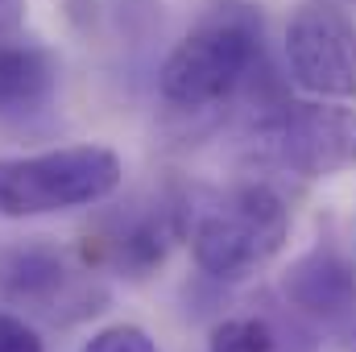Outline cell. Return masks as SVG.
<instances>
[{
    "mask_svg": "<svg viewBox=\"0 0 356 352\" xmlns=\"http://www.w3.org/2000/svg\"><path fill=\"white\" fill-rule=\"evenodd\" d=\"M290 237V211L266 182H245L199 207L191 224V257L220 282H241L266 269Z\"/></svg>",
    "mask_w": 356,
    "mask_h": 352,
    "instance_id": "cell-1",
    "label": "cell"
},
{
    "mask_svg": "<svg viewBox=\"0 0 356 352\" xmlns=\"http://www.w3.org/2000/svg\"><path fill=\"white\" fill-rule=\"evenodd\" d=\"M261 38L249 13H216L199 21L162 63L158 88L175 108H211L253 79Z\"/></svg>",
    "mask_w": 356,
    "mask_h": 352,
    "instance_id": "cell-2",
    "label": "cell"
},
{
    "mask_svg": "<svg viewBox=\"0 0 356 352\" xmlns=\"http://www.w3.org/2000/svg\"><path fill=\"white\" fill-rule=\"evenodd\" d=\"M120 158L104 145H63L29 158H0V216L29 220L108 199L120 186Z\"/></svg>",
    "mask_w": 356,
    "mask_h": 352,
    "instance_id": "cell-3",
    "label": "cell"
},
{
    "mask_svg": "<svg viewBox=\"0 0 356 352\" xmlns=\"http://www.w3.org/2000/svg\"><path fill=\"white\" fill-rule=\"evenodd\" d=\"M290 79L319 99L356 95V21L332 0H307L286 25Z\"/></svg>",
    "mask_w": 356,
    "mask_h": 352,
    "instance_id": "cell-4",
    "label": "cell"
},
{
    "mask_svg": "<svg viewBox=\"0 0 356 352\" xmlns=\"http://www.w3.org/2000/svg\"><path fill=\"white\" fill-rule=\"evenodd\" d=\"M261 145L307 178L336 175L356 162V116L323 104H277L261 120Z\"/></svg>",
    "mask_w": 356,
    "mask_h": 352,
    "instance_id": "cell-5",
    "label": "cell"
},
{
    "mask_svg": "<svg viewBox=\"0 0 356 352\" xmlns=\"http://www.w3.org/2000/svg\"><path fill=\"white\" fill-rule=\"evenodd\" d=\"M286 294L315 319H340L356 307V273L336 253L315 249L290 269Z\"/></svg>",
    "mask_w": 356,
    "mask_h": 352,
    "instance_id": "cell-6",
    "label": "cell"
},
{
    "mask_svg": "<svg viewBox=\"0 0 356 352\" xmlns=\"http://www.w3.org/2000/svg\"><path fill=\"white\" fill-rule=\"evenodd\" d=\"M0 290L17 303H33L38 311L54 315V298L63 303L71 294V273L63 257L46 245H17L0 253Z\"/></svg>",
    "mask_w": 356,
    "mask_h": 352,
    "instance_id": "cell-7",
    "label": "cell"
},
{
    "mask_svg": "<svg viewBox=\"0 0 356 352\" xmlns=\"http://www.w3.org/2000/svg\"><path fill=\"white\" fill-rule=\"evenodd\" d=\"M58 83V67L46 50L25 42H0V116L42 108Z\"/></svg>",
    "mask_w": 356,
    "mask_h": 352,
    "instance_id": "cell-8",
    "label": "cell"
},
{
    "mask_svg": "<svg viewBox=\"0 0 356 352\" xmlns=\"http://www.w3.org/2000/svg\"><path fill=\"white\" fill-rule=\"evenodd\" d=\"M207 352H277V336L266 319H224L211 332V349Z\"/></svg>",
    "mask_w": 356,
    "mask_h": 352,
    "instance_id": "cell-9",
    "label": "cell"
},
{
    "mask_svg": "<svg viewBox=\"0 0 356 352\" xmlns=\"http://www.w3.org/2000/svg\"><path fill=\"white\" fill-rule=\"evenodd\" d=\"M83 352H158V344L137 323H112V328L95 332L83 344Z\"/></svg>",
    "mask_w": 356,
    "mask_h": 352,
    "instance_id": "cell-10",
    "label": "cell"
},
{
    "mask_svg": "<svg viewBox=\"0 0 356 352\" xmlns=\"http://www.w3.org/2000/svg\"><path fill=\"white\" fill-rule=\"evenodd\" d=\"M0 352H42V340L21 315L0 311Z\"/></svg>",
    "mask_w": 356,
    "mask_h": 352,
    "instance_id": "cell-11",
    "label": "cell"
},
{
    "mask_svg": "<svg viewBox=\"0 0 356 352\" xmlns=\"http://www.w3.org/2000/svg\"><path fill=\"white\" fill-rule=\"evenodd\" d=\"M25 21V0H0V42L13 38Z\"/></svg>",
    "mask_w": 356,
    "mask_h": 352,
    "instance_id": "cell-12",
    "label": "cell"
}]
</instances>
